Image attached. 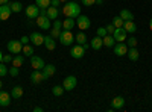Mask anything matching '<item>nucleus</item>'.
Wrapping results in <instances>:
<instances>
[{
  "label": "nucleus",
  "instance_id": "1",
  "mask_svg": "<svg viewBox=\"0 0 152 112\" xmlns=\"http://www.w3.org/2000/svg\"><path fill=\"white\" fill-rule=\"evenodd\" d=\"M62 14L64 17H70V18H75V17H79L81 15V6L76 3V2H66V5L62 6Z\"/></svg>",
  "mask_w": 152,
  "mask_h": 112
},
{
  "label": "nucleus",
  "instance_id": "2",
  "mask_svg": "<svg viewBox=\"0 0 152 112\" xmlns=\"http://www.w3.org/2000/svg\"><path fill=\"white\" fill-rule=\"evenodd\" d=\"M58 40L62 46H72L75 41V35L72 33V30H61V35Z\"/></svg>",
  "mask_w": 152,
  "mask_h": 112
},
{
  "label": "nucleus",
  "instance_id": "3",
  "mask_svg": "<svg viewBox=\"0 0 152 112\" xmlns=\"http://www.w3.org/2000/svg\"><path fill=\"white\" fill-rule=\"evenodd\" d=\"M76 24H78V27L81 30H87V29H90L91 21H90V18L85 17V15H79V17H76Z\"/></svg>",
  "mask_w": 152,
  "mask_h": 112
},
{
  "label": "nucleus",
  "instance_id": "4",
  "mask_svg": "<svg viewBox=\"0 0 152 112\" xmlns=\"http://www.w3.org/2000/svg\"><path fill=\"white\" fill-rule=\"evenodd\" d=\"M37 26L40 27V29H44V30H47V29H50V18L47 17V15H38L37 18Z\"/></svg>",
  "mask_w": 152,
  "mask_h": 112
},
{
  "label": "nucleus",
  "instance_id": "5",
  "mask_svg": "<svg viewBox=\"0 0 152 112\" xmlns=\"http://www.w3.org/2000/svg\"><path fill=\"white\" fill-rule=\"evenodd\" d=\"M84 55H85V50H84V47H82L81 44H76V46L72 47L70 56H72L73 59H81V58H84Z\"/></svg>",
  "mask_w": 152,
  "mask_h": 112
},
{
  "label": "nucleus",
  "instance_id": "6",
  "mask_svg": "<svg viewBox=\"0 0 152 112\" xmlns=\"http://www.w3.org/2000/svg\"><path fill=\"white\" fill-rule=\"evenodd\" d=\"M76 85H78V80H76L75 76H67L64 79V83H62V86H64V91H72L76 88Z\"/></svg>",
  "mask_w": 152,
  "mask_h": 112
},
{
  "label": "nucleus",
  "instance_id": "7",
  "mask_svg": "<svg viewBox=\"0 0 152 112\" xmlns=\"http://www.w3.org/2000/svg\"><path fill=\"white\" fill-rule=\"evenodd\" d=\"M6 47H8L9 53H21V50H23L21 41H9L6 44Z\"/></svg>",
  "mask_w": 152,
  "mask_h": 112
},
{
  "label": "nucleus",
  "instance_id": "8",
  "mask_svg": "<svg viewBox=\"0 0 152 112\" xmlns=\"http://www.w3.org/2000/svg\"><path fill=\"white\" fill-rule=\"evenodd\" d=\"M31 65H32L34 70H43L46 64H44L43 58L37 56V55H32V56H31Z\"/></svg>",
  "mask_w": 152,
  "mask_h": 112
},
{
  "label": "nucleus",
  "instance_id": "9",
  "mask_svg": "<svg viewBox=\"0 0 152 112\" xmlns=\"http://www.w3.org/2000/svg\"><path fill=\"white\" fill-rule=\"evenodd\" d=\"M24 12H26V17L29 20H34V18H37L38 15H40V8H38L37 5H29Z\"/></svg>",
  "mask_w": 152,
  "mask_h": 112
},
{
  "label": "nucleus",
  "instance_id": "10",
  "mask_svg": "<svg viewBox=\"0 0 152 112\" xmlns=\"http://www.w3.org/2000/svg\"><path fill=\"white\" fill-rule=\"evenodd\" d=\"M11 14H12V11H11L9 3H8V5H0V21H6V20H9Z\"/></svg>",
  "mask_w": 152,
  "mask_h": 112
},
{
  "label": "nucleus",
  "instance_id": "11",
  "mask_svg": "<svg viewBox=\"0 0 152 112\" xmlns=\"http://www.w3.org/2000/svg\"><path fill=\"white\" fill-rule=\"evenodd\" d=\"M126 30L123 27H116V30H114L113 36H114V40H116L117 43H125L126 41Z\"/></svg>",
  "mask_w": 152,
  "mask_h": 112
},
{
  "label": "nucleus",
  "instance_id": "12",
  "mask_svg": "<svg viewBox=\"0 0 152 112\" xmlns=\"http://www.w3.org/2000/svg\"><path fill=\"white\" fill-rule=\"evenodd\" d=\"M128 46H126V43H117L114 44V53H116L117 56H125L126 53H128Z\"/></svg>",
  "mask_w": 152,
  "mask_h": 112
},
{
  "label": "nucleus",
  "instance_id": "13",
  "mask_svg": "<svg viewBox=\"0 0 152 112\" xmlns=\"http://www.w3.org/2000/svg\"><path fill=\"white\" fill-rule=\"evenodd\" d=\"M29 38H31V43H32L34 46H41V44H44V36H43L40 32H32Z\"/></svg>",
  "mask_w": 152,
  "mask_h": 112
},
{
  "label": "nucleus",
  "instance_id": "14",
  "mask_svg": "<svg viewBox=\"0 0 152 112\" xmlns=\"http://www.w3.org/2000/svg\"><path fill=\"white\" fill-rule=\"evenodd\" d=\"M43 71V76H44V80L49 79V77H52L53 74L56 73V67L53 64H49V65H44V68L41 70Z\"/></svg>",
  "mask_w": 152,
  "mask_h": 112
},
{
  "label": "nucleus",
  "instance_id": "15",
  "mask_svg": "<svg viewBox=\"0 0 152 112\" xmlns=\"http://www.w3.org/2000/svg\"><path fill=\"white\" fill-rule=\"evenodd\" d=\"M11 92H5V91H2L0 90V106H3V108H6V106H9L11 105Z\"/></svg>",
  "mask_w": 152,
  "mask_h": 112
},
{
  "label": "nucleus",
  "instance_id": "16",
  "mask_svg": "<svg viewBox=\"0 0 152 112\" xmlns=\"http://www.w3.org/2000/svg\"><path fill=\"white\" fill-rule=\"evenodd\" d=\"M43 80H44L43 71H41V70H34L32 74H31V82L37 85V83H40V82H43Z\"/></svg>",
  "mask_w": 152,
  "mask_h": 112
},
{
  "label": "nucleus",
  "instance_id": "17",
  "mask_svg": "<svg viewBox=\"0 0 152 112\" xmlns=\"http://www.w3.org/2000/svg\"><path fill=\"white\" fill-rule=\"evenodd\" d=\"M123 29L126 30V33H134V32H137V24L134 23V20L123 21Z\"/></svg>",
  "mask_w": 152,
  "mask_h": 112
},
{
  "label": "nucleus",
  "instance_id": "18",
  "mask_svg": "<svg viewBox=\"0 0 152 112\" xmlns=\"http://www.w3.org/2000/svg\"><path fill=\"white\" fill-rule=\"evenodd\" d=\"M123 106H125V98L122 95H117V97L113 98V102H111V108L113 109H122Z\"/></svg>",
  "mask_w": 152,
  "mask_h": 112
},
{
  "label": "nucleus",
  "instance_id": "19",
  "mask_svg": "<svg viewBox=\"0 0 152 112\" xmlns=\"http://www.w3.org/2000/svg\"><path fill=\"white\" fill-rule=\"evenodd\" d=\"M44 46H46V48L47 50H55L56 48V41H55V38H52L50 35H47V36H44Z\"/></svg>",
  "mask_w": 152,
  "mask_h": 112
},
{
  "label": "nucleus",
  "instance_id": "20",
  "mask_svg": "<svg viewBox=\"0 0 152 112\" xmlns=\"http://www.w3.org/2000/svg\"><path fill=\"white\" fill-rule=\"evenodd\" d=\"M90 46L93 50H100V48L104 47V40L100 38V36H94V38L90 41Z\"/></svg>",
  "mask_w": 152,
  "mask_h": 112
},
{
  "label": "nucleus",
  "instance_id": "21",
  "mask_svg": "<svg viewBox=\"0 0 152 112\" xmlns=\"http://www.w3.org/2000/svg\"><path fill=\"white\" fill-rule=\"evenodd\" d=\"M58 15H59V9L58 8H55V6H49L47 8V17L50 20H56Z\"/></svg>",
  "mask_w": 152,
  "mask_h": 112
},
{
  "label": "nucleus",
  "instance_id": "22",
  "mask_svg": "<svg viewBox=\"0 0 152 112\" xmlns=\"http://www.w3.org/2000/svg\"><path fill=\"white\" fill-rule=\"evenodd\" d=\"M62 27H64V30H72L75 27V18L67 17L64 21H62Z\"/></svg>",
  "mask_w": 152,
  "mask_h": 112
},
{
  "label": "nucleus",
  "instance_id": "23",
  "mask_svg": "<svg viewBox=\"0 0 152 112\" xmlns=\"http://www.w3.org/2000/svg\"><path fill=\"white\" fill-rule=\"evenodd\" d=\"M119 15L122 17V20H123V21H128V20H134V15H132V12H131L129 9H122Z\"/></svg>",
  "mask_w": 152,
  "mask_h": 112
},
{
  "label": "nucleus",
  "instance_id": "24",
  "mask_svg": "<svg viewBox=\"0 0 152 112\" xmlns=\"http://www.w3.org/2000/svg\"><path fill=\"white\" fill-rule=\"evenodd\" d=\"M23 95V88L21 86H14V88L11 90V97L12 98H21Z\"/></svg>",
  "mask_w": 152,
  "mask_h": 112
},
{
  "label": "nucleus",
  "instance_id": "25",
  "mask_svg": "<svg viewBox=\"0 0 152 112\" xmlns=\"http://www.w3.org/2000/svg\"><path fill=\"white\" fill-rule=\"evenodd\" d=\"M126 55H128V58H129L131 61H137L138 56H140V53L137 52L135 47H129V48H128V53H126Z\"/></svg>",
  "mask_w": 152,
  "mask_h": 112
},
{
  "label": "nucleus",
  "instance_id": "26",
  "mask_svg": "<svg viewBox=\"0 0 152 112\" xmlns=\"http://www.w3.org/2000/svg\"><path fill=\"white\" fill-rule=\"evenodd\" d=\"M75 41H76V44H81V46L87 43V36H85L84 30H81L79 33H76V36H75Z\"/></svg>",
  "mask_w": 152,
  "mask_h": 112
},
{
  "label": "nucleus",
  "instance_id": "27",
  "mask_svg": "<svg viewBox=\"0 0 152 112\" xmlns=\"http://www.w3.org/2000/svg\"><path fill=\"white\" fill-rule=\"evenodd\" d=\"M102 40H104V46L105 47H113L114 44H116V40H114L113 35H105Z\"/></svg>",
  "mask_w": 152,
  "mask_h": 112
},
{
  "label": "nucleus",
  "instance_id": "28",
  "mask_svg": "<svg viewBox=\"0 0 152 112\" xmlns=\"http://www.w3.org/2000/svg\"><path fill=\"white\" fill-rule=\"evenodd\" d=\"M23 62H24V56L23 55H15V58H12V65H15L18 68L23 65Z\"/></svg>",
  "mask_w": 152,
  "mask_h": 112
},
{
  "label": "nucleus",
  "instance_id": "29",
  "mask_svg": "<svg viewBox=\"0 0 152 112\" xmlns=\"http://www.w3.org/2000/svg\"><path fill=\"white\" fill-rule=\"evenodd\" d=\"M9 6H11V11L12 12H20L23 9V5L20 2H12V3H9Z\"/></svg>",
  "mask_w": 152,
  "mask_h": 112
},
{
  "label": "nucleus",
  "instance_id": "30",
  "mask_svg": "<svg viewBox=\"0 0 152 112\" xmlns=\"http://www.w3.org/2000/svg\"><path fill=\"white\" fill-rule=\"evenodd\" d=\"M35 5L40 8V9H41V8H46V9H47V8L50 6V0H35Z\"/></svg>",
  "mask_w": 152,
  "mask_h": 112
},
{
  "label": "nucleus",
  "instance_id": "31",
  "mask_svg": "<svg viewBox=\"0 0 152 112\" xmlns=\"http://www.w3.org/2000/svg\"><path fill=\"white\" fill-rule=\"evenodd\" d=\"M21 52H23L24 55H26V56H32V55H34V47H32V46H29V44H24Z\"/></svg>",
  "mask_w": 152,
  "mask_h": 112
},
{
  "label": "nucleus",
  "instance_id": "32",
  "mask_svg": "<svg viewBox=\"0 0 152 112\" xmlns=\"http://www.w3.org/2000/svg\"><path fill=\"white\" fill-rule=\"evenodd\" d=\"M62 92H64V86H59V85H56V86H53V88H52V94H53L55 97H59Z\"/></svg>",
  "mask_w": 152,
  "mask_h": 112
},
{
  "label": "nucleus",
  "instance_id": "33",
  "mask_svg": "<svg viewBox=\"0 0 152 112\" xmlns=\"http://www.w3.org/2000/svg\"><path fill=\"white\" fill-rule=\"evenodd\" d=\"M113 24H114V27H123V20H122V17L119 15V17H114L113 18Z\"/></svg>",
  "mask_w": 152,
  "mask_h": 112
},
{
  "label": "nucleus",
  "instance_id": "34",
  "mask_svg": "<svg viewBox=\"0 0 152 112\" xmlns=\"http://www.w3.org/2000/svg\"><path fill=\"white\" fill-rule=\"evenodd\" d=\"M126 46L128 47H137V38L135 36H131V38H126Z\"/></svg>",
  "mask_w": 152,
  "mask_h": 112
},
{
  "label": "nucleus",
  "instance_id": "35",
  "mask_svg": "<svg viewBox=\"0 0 152 112\" xmlns=\"http://www.w3.org/2000/svg\"><path fill=\"white\" fill-rule=\"evenodd\" d=\"M5 62H0V77H5L6 74L9 73V70L6 68V65H3Z\"/></svg>",
  "mask_w": 152,
  "mask_h": 112
},
{
  "label": "nucleus",
  "instance_id": "36",
  "mask_svg": "<svg viewBox=\"0 0 152 112\" xmlns=\"http://www.w3.org/2000/svg\"><path fill=\"white\" fill-rule=\"evenodd\" d=\"M18 73H20V70H18V67H15V65H12V67L9 68V74H11L12 77H17Z\"/></svg>",
  "mask_w": 152,
  "mask_h": 112
},
{
  "label": "nucleus",
  "instance_id": "37",
  "mask_svg": "<svg viewBox=\"0 0 152 112\" xmlns=\"http://www.w3.org/2000/svg\"><path fill=\"white\" fill-rule=\"evenodd\" d=\"M59 35H61V29H52V32H50V36H52V38H55V40H58L59 38Z\"/></svg>",
  "mask_w": 152,
  "mask_h": 112
},
{
  "label": "nucleus",
  "instance_id": "38",
  "mask_svg": "<svg viewBox=\"0 0 152 112\" xmlns=\"http://www.w3.org/2000/svg\"><path fill=\"white\" fill-rule=\"evenodd\" d=\"M105 35H108V33H107V27H99V29H97V36L104 38Z\"/></svg>",
  "mask_w": 152,
  "mask_h": 112
},
{
  "label": "nucleus",
  "instance_id": "39",
  "mask_svg": "<svg viewBox=\"0 0 152 112\" xmlns=\"http://www.w3.org/2000/svg\"><path fill=\"white\" fill-rule=\"evenodd\" d=\"M114 30H116V27H114V24H113V23L107 26V33H108V35H113V33H114Z\"/></svg>",
  "mask_w": 152,
  "mask_h": 112
},
{
  "label": "nucleus",
  "instance_id": "40",
  "mask_svg": "<svg viewBox=\"0 0 152 112\" xmlns=\"http://www.w3.org/2000/svg\"><path fill=\"white\" fill-rule=\"evenodd\" d=\"M82 2V5H85V6H93V5H96V0H81Z\"/></svg>",
  "mask_w": 152,
  "mask_h": 112
},
{
  "label": "nucleus",
  "instance_id": "41",
  "mask_svg": "<svg viewBox=\"0 0 152 112\" xmlns=\"http://www.w3.org/2000/svg\"><path fill=\"white\" fill-rule=\"evenodd\" d=\"M53 27H55V29H61V27H62V21H59V20L56 18V20L53 21Z\"/></svg>",
  "mask_w": 152,
  "mask_h": 112
},
{
  "label": "nucleus",
  "instance_id": "42",
  "mask_svg": "<svg viewBox=\"0 0 152 112\" xmlns=\"http://www.w3.org/2000/svg\"><path fill=\"white\" fill-rule=\"evenodd\" d=\"M3 62H5V64H9V62H12V56H11V55H5V56H3Z\"/></svg>",
  "mask_w": 152,
  "mask_h": 112
},
{
  "label": "nucleus",
  "instance_id": "43",
  "mask_svg": "<svg viewBox=\"0 0 152 112\" xmlns=\"http://www.w3.org/2000/svg\"><path fill=\"white\" fill-rule=\"evenodd\" d=\"M20 41H21V44L24 46V44H28V43L31 41V38H29V36H21V38H20Z\"/></svg>",
  "mask_w": 152,
  "mask_h": 112
},
{
  "label": "nucleus",
  "instance_id": "44",
  "mask_svg": "<svg viewBox=\"0 0 152 112\" xmlns=\"http://www.w3.org/2000/svg\"><path fill=\"white\" fill-rule=\"evenodd\" d=\"M59 0H50V6H55V8H58L59 6Z\"/></svg>",
  "mask_w": 152,
  "mask_h": 112
},
{
  "label": "nucleus",
  "instance_id": "45",
  "mask_svg": "<svg viewBox=\"0 0 152 112\" xmlns=\"http://www.w3.org/2000/svg\"><path fill=\"white\" fill-rule=\"evenodd\" d=\"M34 112H43V108H40V106H35V108H34Z\"/></svg>",
  "mask_w": 152,
  "mask_h": 112
},
{
  "label": "nucleus",
  "instance_id": "46",
  "mask_svg": "<svg viewBox=\"0 0 152 112\" xmlns=\"http://www.w3.org/2000/svg\"><path fill=\"white\" fill-rule=\"evenodd\" d=\"M9 0H0V5H8Z\"/></svg>",
  "mask_w": 152,
  "mask_h": 112
},
{
  "label": "nucleus",
  "instance_id": "47",
  "mask_svg": "<svg viewBox=\"0 0 152 112\" xmlns=\"http://www.w3.org/2000/svg\"><path fill=\"white\" fill-rule=\"evenodd\" d=\"M149 29H151V30H152V18H151V20H149Z\"/></svg>",
  "mask_w": 152,
  "mask_h": 112
},
{
  "label": "nucleus",
  "instance_id": "48",
  "mask_svg": "<svg viewBox=\"0 0 152 112\" xmlns=\"http://www.w3.org/2000/svg\"><path fill=\"white\" fill-rule=\"evenodd\" d=\"M0 62H3V53L0 52Z\"/></svg>",
  "mask_w": 152,
  "mask_h": 112
},
{
  "label": "nucleus",
  "instance_id": "49",
  "mask_svg": "<svg viewBox=\"0 0 152 112\" xmlns=\"http://www.w3.org/2000/svg\"><path fill=\"white\" fill-rule=\"evenodd\" d=\"M59 2H61V3H66V2H69V0H59Z\"/></svg>",
  "mask_w": 152,
  "mask_h": 112
},
{
  "label": "nucleus",
  "instance_id": "50",
  "mask_svg": "<svg viewBox=\"0 0 152 112\" xmlns=\"http://www.w3.org/2000/svg\"><path fill=\"white\" fill-rule=\"evenodd\" d=\"M2 86H3V83H2V80H0V90H2Z\"/></svg>",
  "mask_w": 152,
  "mask_h": 112
}]
</instances>
